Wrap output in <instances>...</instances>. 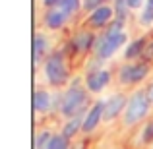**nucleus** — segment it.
<instances>
[{"label":"nucleus","mask_w":153,"mask_h":149,"mask_svg":"<svg viewBox=\"0 0 153 149\" xmlns=\"http://www.w3.org/2000/svg\"><path fill=\"white\" fill-rule=\"evenodd\" d=\"M128 43L130 41H128L126 23L114 19L101 35H97V41H95V47H93V56L99 62H107Z\"/></svg>","instance_id":"1"},{"label":"nucleus","mask_w":153,"mask_h":149,"mask_svg":"<svg viewBox=\"0 0 153 149\" xmlns=\"http://www.w3.org/2000/svg\"><path fill=\"white\" fill-rule=\"evenodd\" d=\"M89 91L85 89V85H79V83H70V85L64 89V93L60 95L58 103H56V112H58L62 118H74V116L85 114L89 110V107L93 103L89 101Z\"/></svg>","instance_id":"2"},{"label":"nucleus","mask_w":153,"mask_h":149,"mask_svg":"<svg viewBox=\"0 0 153 149\" xmlns=\"http://www.w3.org/2000/svg\"><path fill=\"white\" fill-rule=\"evenodd\" d=\"M43 78L51 87H64L70 79V68L62 50H52L43 62Z\"/></svg>","instance_id":"3"},{"label":"nucleus","mask_w":153,"mask_h":149,"mask_svg":"<svg viewBox=\"0 0 153 149\" xmlns=\"http://www.w3.org/2000/svg\"><path fill=\"white\" fill-rule=\"evenodd\" d=\"M151 101L147 97L146 89H136L132 91V95L128 97V105H126V110L122 114V124L126 128H134L138 126L140 122L149 116V110H151Z\"/></svg>","instance_id":"4"},{"label":"nucleus","mask_w":153,"mask_h":149,"mask_svg":"<svg viewBox=\"0 0 153 149\" xmlns=\"http://www.w3.org/2000/svg\"><path fill=\"white\" fill-rule=\"evenodd\" d=\"M151 74V64L147 60H138V62H124L118 68V83L124 87L130 85H140L142 82H146L147 76Z\"/></svg>","instance_id":"5"},{"label":"nucleus","mask_w":153,"mask_h":149,"mask_svg":"<svg viewBox=\"0 0 153 149\" xmlns=\"http://www.w3.org/2000/svg\"><path fill=\"white\" fill-rule=\"evenodd\" d=\"M116 14H114V6L112 4H103V6L95 8L93 12H89L85 18V25L89 29L97 31V29H107L112 21H114Z\"/></svg>","instance_id":"6"},{"label":"nucleus","mask_w":153,"mask_h":149,"mask_svg":"<svg viewBox=\"0 0 153 149\" xmlns=\"http://www.w3.org/2000/svg\"><path fill=\"white\" fill-rule=\"evenodd\" d=\"M111 79H112V72L108 68H93V70L87 72L83 85H85V89L89 93L97 95V93H103L111 85Z\"/></svg>","instance_id":"7"},{"label":"nucleus","mask_w":153,"mask_h":149,"mask_svg":"<svg viewBox=\"0 0 153 149\" xmlns=\"http://www.w3.org/2000/svg\"><path fill=\"white\" fill-rule=\"evenodd\" d=\"M128 97L126 93H112L111 97L105 99V112H103V122H114L116 118H122L124 110L128 105Z\"/></svg>","instance_id":"8"},{"label":"nucleus","mask_w":153,"mask_h":149,"mask_svg":"<svg viewBox=\"0 0 153 149\" xmlns=\"http://www.w3.org/2000/svg\"><path fill=\"white\" fill-rule=\"evenodd\" d=\"M95 41H97L95 31L89 29V27H85V29H79L72 35L70 47H72V50L78 52V54H87V52H93Z\"/></svg>","instance_id":"9"},{"label":"nucleus","mask_w":153,"mask_h":149,"mask_svg":"<svg viewBox=\"0 0 153 149\" xmlns=\"http://www.w3.org/2000/svg\"><path fill=\"white\" fill-rule=\"evenodd\" d=\"M103 112H105V101H93V105L89 107V110L85 112L83 116V128H82V134L89 136L93 134L95 130L99 128V124L103 122Z\"/></svg>","instance_id":"10"},{"label":"nucleus","mask_w":153,"mask_h":149,"mask_svg":"<svg viewBox=\"0 0 153 149\" xmlns=\"http://www.w3.org/2000/svg\"><path fill=\"white\" fill-rule=\"evenodd\" d=\"M70 21V16L64 14L60 8H51V10H45L43 14V25L49 31H60L68 25Z\"/></svg>","instance_id":"11"},{"label":"nucleus","mask_w":153,"mask_h":149,"mask_svg":"<svg viewBox=\"0 0 153 149\" xmlns=\"http://www.w3.org/2000/svg\"><path fill=\"white\" fill-rule=\"evenodd\" d=\"M33 108H35V112H37L39 116L49 114L52 108H56L54 97H52V93L47 89V87H39V89H35V95H33Z\"/></svg>","instance_id":"12"},{"label":"nucleus","mask_w":153,"mask_h":149,"mask_svg":"<svg viewBox=\"0 0 153 149\" xmlns=\"http://www.w3.org/2000/svg\"><path fill=\"white\" fill-rule=\"evenodd\" d=\"M51 37L43 31H37L33 39V60H35V66L45 62V58L51 54Z\"/></svg>","instance_id":"13"},{"label":"nucleus","mask_w":153,"mask_h":149,"mask_svg":"<svg viewBox=\"0 0 153 149\" xmlns=\"http://www.w3.org/2000/svg\"><path fill=\"white\" fill-rule=\"evenodd\" d=\"M147 49V39L146 37H138L134 41H130L124 47V60L126 62H138L140 58H143Z\"/></svg>","instance_id":"14"},{"label":"nucleus","mask_w":153,"mask_h":149,"mask_svg":"<svg viewBox=\"0 0 153 149\" xmlns=\"http://www.w3.org/2000/svg\"><path fill=\"white\" fill-rule=\"evenodd\" d=\"M83 116L85 114H79V116H74V118H68L66 122L62 124V134L66 136L68 139H74L78 134H82V128H83Z\"/></svg>","instance_id":"15"},{"label":"nucleus","mask_w":153,"mask_h":149,"mask_svg":"<svg viewBox=\"0 0 153 149\" xmlns=\"http://www.w3.org/2000/svg\"><path fill=\"white\" fill-rule=\"evenodd\" d=\"M138 23L142 27H153V0H147L143 8L138 12Z\"/></svg>","instance_id":"16"},{"label":"nucleus","mask_w":153,"mask_h":149,"mask_svg":"<svg viewBox=\"0 0 153 149\" xmlns=\"http://www.w3.org/2000/svg\"><path fill=\"white\" fill-rule=\"evenodd\" d=\"M58 8L64 14H68L70 18H74L79 10H83V0H62V2L58 4Z\"/></svg>","instance_id":"17"},{"label":"nucleus","mask_w":153,"mask_h":149,"mask_svg":"<svg viewBox=\"0 0 153 149\" xmlns=\"http://www.w3.org/2000/svg\"><path fill=\"white\" fill-rule=\"evenodd\" d=\"M54 136V132L49 130V128H41L35 136V149H49V143Z\"/></svg>","instance_id":"18"},{"label":"nucleus","mask_w":153,"mask_h":149,"mask_svg":"<svg viewBox=\"0 0 153 149\" xmlns=\"http://www.w3.org/2000/svg\"><path fill=\"white\" fill-rule=\"evenodd\" d=\"M140 143L147 147H153V118H149L143 124L142 132H140Z\"/></svg>","instance_id":"19"},{"label":"nucleus","mask_w":153,"mask_h":149,"mask_svg":"<svg viewBox=\"0 0 153 149\" xmlns=\"http://www.w3.org/2000/svg\"><path fill=\"white\" fill-rule=\"evenodd\" d=\"M70 147H72V139H68L62 132H54L49 143V149H70Z\"/></svg>","instance_id":"20"},{"label":"nucleus","mask_w":153,"mask_h":149,"mask_svg":"<svg viewBox=\"0 0 153 149\" xmlns=\"http://www.w3.org/2000/svg\"><path fill=\"white\" fill-rule=\"evenodd\" d=\"M114 0H83V10L89 14V12H93L95 8L103 6V4H112Z\"/></svg>","instance_id":"21"},{"label":"nucleus","mask_w":153,"mask_h":149,"mask_svg":"<svg viewBox=\"0 0 153 149\" xmlns=\"http://www.w3.org/2000/svg\"><path fill=\"white\" fill-rule=\"evenodd\" d=\"M126 2H128V8H130V12H140L147 0H126Z\"/></svg>","instance_id":"22"},{"label":"nucleus","mask_w":153,"mask_h":149,"mask_svg":"<svg viewBox=\"0 0 153 149\" xmlns=\"http://www.w3.org/2000/svg\"><path fill=\"white\" fill-rule=\"evenodd\" d=\"M62 2V0H41V4H43V8L45 10H51V8H58V4Z\"/></svg>","instance_id":"23"},{"label":"nucleus","mask_w":153,"mask_h":149,"mask_svg":"<svg viewBox=\"0 0 153 149\" xmlns=\"http://www.w3.org/2000/svg\"><path fill=\"white\" fill-rule=\"evenodd\" d=\"M146 93H147V97H149V101H151V105H153V82H151L149 85L146 87Z\"/></svg>","instance_id":"24"},{"label":"nucleus","mask_w":153,"mask_h":149,"mask_svg":"<svg viewBox=\"0 0 153 149\" xmlns=\"http://www.w3.org/2000/svg\"><path fill=\"white\" fill-rule=\"evenodd\" d=\"M151 149H153V147H151Z\"/></svg>","instance_id":"25"}]
</instances>
